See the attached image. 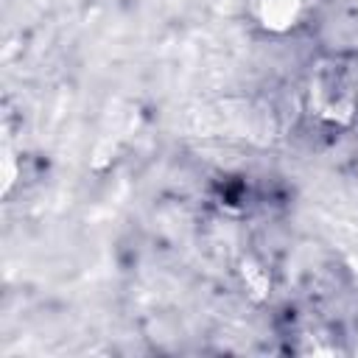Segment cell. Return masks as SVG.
Segmentation results:
<instances>
[{"instance_id":"cell-1","label":"cell","mask_w":358,"mask_h":358,"mask_svg":"<svg viewBox=\"0 0 358 358\" xmlns=\"http://www.w3.org/2000/svg\"><path fill=\"white\" fill-rule=\"evenodd\" d=\"M260 6H263V17H266L271 25H274V22L285 25L288 20H294V11H296L299 0H260Z\"/></svg>"}]
</instances>
